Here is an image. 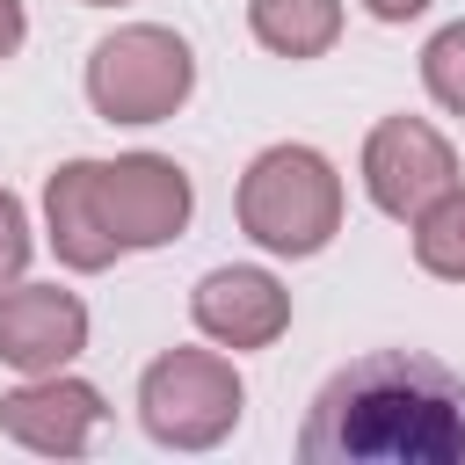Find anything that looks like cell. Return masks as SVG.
I'll list each match as a JSON object with an SVG mask.
<instances>
[{
	"label": "cell",
	"instance_id": "1",
	"mask_svg": "<svg viewBox=\"0 0 465 465\" xmlns=\"http://www.w3.org/2000/svg\"><path fill=\"white\" fill-rule=\"evenodd\" d=\"M305 465H465V371L421 349L341 363L298 429Z\"/></svg>",
	"mask_w": 465,
	"mask_h": 465
},
{
	"label": "cell",
	"instance_id": "2",
	"mask_svg": "<svg viewBox=\"0 0 465 465\" xmlns=\"http://www.w3.org/2000/svg\"><path fill=\"white\" fill-rule=\"evenodd\" d=\"M240 232L262 254H320L341 232V174L320 145H269L240 174Z\"/></svg>",
	"mask_w": 465,
	"mask_h": 465
},
{
	"label": "cell",
	"instance_id": "3",
	"mask_svg": "<svg viewBox=\"0 0 465 465\" xmlns=\"http://www.w3.org/2000/svg\"><path fill=\"white\" fill-rule=\"evenodd\" d=\"M196 87V58L160 22H124L87 51V102L102 124H167Z\"/></svg>",
	"mask_w": 465,
	"mask_h": 465
},
{
	"label": "cell",
	"instance_id": "4",
	"mask_svg": "<svg viewBox=\"0 0 465 465\" xmlns=\"http://www.w3.org/2000/svg\"><path fill=\"white\" fill-rule=\"evenodd\" d=\"M240 407H247V385H240L232 356H218V349H167L138 378V421L167 450L225 443L240 429Z\"/></svg>",
	"mask_w": 465,
	"mask_h": 465
},
{
	"label": "cell",
	"instance_id": "5",
	"mask_svg": "<svg viewBox=\"0 0 465 465\" xmlns=\"http://www.w3.org/2000/svg\"><path fill=\"white\" fill-rule=\"evenodd\" d=\"M87 196H94V218H102V232L116 240V254L167 247V240L189 225V211H196V189H189V174H182L167 153L94 160V167H87Z\"/></svg>",
	"mask_w": 465,
	"mask_h": 465
},
{
	"label": "cell",
	"instance_id": "6",
	"mask_svg": "<svg viewBox=\"0 0 465 465\" xmlns=\"http://www.w3.org/2000/svg\"><path fill=\"white\" fill-rule=\"evenodd\" d=\"M450 182H458V153H450V138L436 124H421V116L371 124V138H363V189H371V203L385 218L429 211Z\"/></svg>",
	"mask_w": 465,
	"mask_h": 465
},
{
	"label": "cell",
	"instance_id": "7",
	"mask_svg": "<svg viewBox=\"0 0 465 465\" xmlns=\"http://www.w3.org/2000/svg\"><path fill=\"white\" fill-rule=\"evenodd\" d=\"M102 414H109L102 392L65 371H44V378H22L15 392H0V436H15L36 458H80L94 443Z\"/></svg>",
	"mask_w": 465,
	"mask_h": 465
},
{
	"label": "cell",
	"instance_id": "8",
	"mask_svg": "<svg viewBox=\"0 0 465 465\" xmlns=\"http://www.w3.org/2000/svg\"><path fill=\"white\" fill-rule=\"evenodd\" d=\"M87 349V305L58 283H7L0 291V363L22 371V378H44V371H65L73 356Z\"/></svg>",
	"mask_w": 465,
	"mask_h": 465
},
{
	"label": "cell",
	"instance_id": "9",
	"mask_svg": "<svg viewBox=\"0 0 465 465\" xmlns=\"http://www.w3.org/2000/svg\"><path fill=\"white\" fill-rule=\"evenodd\" d=\"M189 320H196L218 349H269V341H283V327H291V291H283L269 269L232 262V269L196 276Z\"/></svg>",
	"mask_w": 465,
	"mask_h": 465
},
{
	"label": "cell",
	"instance_id": "10",
	"mask_svg": "<svg viewBox=\"0 0 465 465\" xmlns=\"http://www.w3.org/2000/svg\"><path fill=\"white\" fill-rule=\"evenodd\" d=\"M87 167H94V160H65V167L44 182V240H51V254H58L65 269H80V276H94V269L116 262V240L102 232L94 196H87Z\"/></svg>",
	"mask_w": 465,
	"mask_h": 465
},
{
	"label": "cell",
	"instance_id": "11",
	"mask_svg": "<svg viewBox=\"0 0 465 465\" xmlns=\"http://www.w3.org/2000/svg\"><path fill=\"white\" fill-rule=\"evenodd\" d=\"M247 29L276 58H320L341 36V0H247Z\"/></svg>",
	"mask_w": 465,
	"mask_h": 465
},
{
	"label": "cell",
	"instance_id": "12",
	"mask_svg": "<svg viewBox=\"0 0 465 465\" xmlns=\"http://www.w3.org/2000/svg\"><path fill=\"white\" fill-rule=\"evenodd\" d=\"M414 225V262L429 269V276H443V283H465V189L450 182L429 211H414L407 218Z\"/></svg>",
	"mask_w": 465,
	"mask_h": 465
},
{
	"label": "cell",
	"instance_id": "13",
	"mask_svg": "<svg viewBox=\"0 0 465 465\" xmlns=\"http://www.w3.org/2000/svg\"><path fill=\"white\" fill-rule=\"evenodd\" d=\"M421 87H429L436 109L465 116V22H450V29H436L421 44Z\"/></svg>",
	"mask_w": 465,
	"mask_h": 465
},
{
	"label": "cell",
	"instance_id": "14",
	"mask_svg": "<svg viewBox=\"0 0 465 465\" xmlns=\"http://www.w3.org/2000/svg\"><path fill=\"white\" fill-rule=\"evenodd\" d=\"M29 254H36V240H29V211H22L15 189H0V283H15V276L29 269Z\"/></svg>",
	"mask_w": 465,
	"mask_h": 465
},
{
	"label": "cell",
	"instance_id": "15",
	"mask_svg": "<svg viewBox=\"0 0 465 465\" xmlns=\"http://www.w3.org/2000/svg\"><path fill=\"white\" fill-rule=\"evenodd\" d=\"M22 36H29L22 0H0V58H15V51H22Z\"/></svg>",
	"mask_w": 465,
	"mask_h": 465
},
{
	"label": "cell",
	"instance_id": "16",
	"mask_svg": "<svg viewBox=\"0 0 465 465\" xmlns=\"http://www.w3.org/2000/svg\"><path fill=\"white\" fill-rule=\"evenodd\" d=\"M429 0H363V15H378V22H414Z\"/></svg>",
	"mask_w": 465,
	"mask_h": 465
},
{
	"label": "cell",
	"instance_id": "17",
	"mask_svg": "<svg viewBox=\"0 0 465 465\" xmlns=\"http://www.w3.org/2000/svg\"><path fill=\"white\" fill-rule=\"evenodd\" d=\"M80 7H124V0H80Z\"/></svg>",
	"mask_w": 465,
	"mask_h": 465
}]
</instances>
